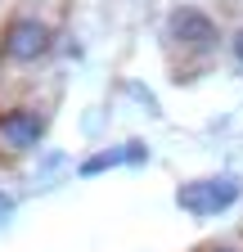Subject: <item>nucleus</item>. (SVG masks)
Returning a JSON list of instances; mask_svg holds the SVG:
<instances>
[{
	"label": "nucleus",
	"mask_w": 243,
	"mask_h": 252,
	"mask_svg": "<svg viewBox=\"0 0 243 252\" xmlns=\"http://www.w3.org/2000/svg\"><path fill=\"white\" fill-rule=\"evenodd\" d=\"M162 41H167V50L180 68H203L221 50V27L198 5H176L162 23Z\"/></svg>",
	"instance_id": "1"
},
{
	"label": "nucleus",
	"mask_w": 243,
	"mask_h": 252,
	"mask_svg": "<svg viewBox=\"0 0 243 252\" xmlns=\"http://www.w3.org/2000/svg\"><path fill=\"white\" fill-rule=\"evenodd\" d=\"M239 198H243L239 176H203V180H185L176 189V207L189 216H216V212L234 207Z\"/></svg>",
	"instance_id": "2"
},
{
	"label": "nucleus",
	"mask_w": 243,
	"mask_h": 252,
	"mask_svg": "<svg viewBox=\"0 0 243 252\" xmlns=\"http://www.w3.org/2000/svg\"><path fill=\"white\" fill-rule=\"evenodd\" d=\"M54 41V27L41 18V14H14L5 36H0V50H5V59L14 63H36Z\"/></svg>",
	"instance_id": "3"
},
{
	"label": "nucleus",
	"mask_w": 243,
	"mask_h": 252,
	"mask_svg": "<svg viewBox=\"0 0 243 252\" xmlns=\"http://www.w3.org/2000/svg\"><path fill=\"white\" fill-rule=\"evenodd\" d=\"M41 135H45V113L41 108L0 113V158H23L27 149H36Z\"/></svg>",
	"instance_id": "4"
},
{
	"label": "nucleus",
	"mask_w": 243,
	"mask_h": 252,
	"mask_svg": "<svg viewBox=\"0 0 243 252\" xmlns=\"http://www.w3.org/2000/svg\"><path fill=\"white\" fill-rule=\"evenodd\" d=\"M225 45H230V59H234V68H243V23L230 32V41H225Z\"/></svg>",
	"instance_id": "5"
},
{
	"label": "nucleus",
	"mask_w": 243,
	"mask_h": 252,
	"mask_svg": "<svg viewBox=\"0 0 243 252\" xmlns=\"http://www.w3.org/2000/svg\"><path fill=\"white\" fill-rule=\"evenodd\" d=\"M198 252H243V243H234V239H216V243H203Z\"/></svg>",
	"instance_id": "6"
},
{
	"label": "nucleus",
	"mask_w": 243,
	"mask_h": 252,
	"mask_svg": "<svg viewBox=\"0 0 243 252\" xmlns=\"http://www.w3.org/2000/svg\"><path fill=\"white\" fill-rule=\"evenodd\" d=\"M9 212H14V198H9V194H0V220H5Z\"/></svg>",
	"instance_id": "7"
}]
</instances>
